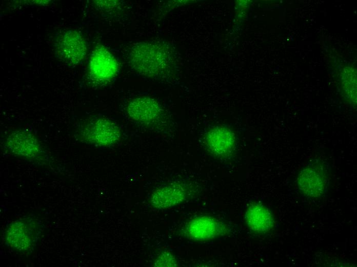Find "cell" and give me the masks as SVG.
Masks as SVG:
<instances>
[{"label": "cell", "mask_w": 357, "mask_h": 267, "mask_svg": "<svg viewBox=\"0 0 357 267\" xmlns=\"http://www.w3.org/2000/svg\"><path fill=\"white\" fill-rule=\"evenodd\" d=\"M227 231L226 226L214 218L202 216L190 220L185 228V233L191 239L209 240L223 236Z\"/></svg>", "instance_id": "ba28073f"}, {"label": "cell", "mask_w": 357, "mask_h": 267, "mask_svg": "<svg viewBox=\"0 0 357 267\" xmlns=\"http://www.w3.org/2000/svg\"><path fill=\"white\" fill-rule=\"evenodd\" d=\"M118 63L115 56L103 46H98L92 51L88 63L87 79L95 87L105 86L117 76Z\"/></svg>", "instance_id": "277c9868"}, {"label": "cell", "mask_w": 357, "mask_h": 267, "mask_svg": "<svg viewBox=\"0 0 357 267\" xmlns=\"http://www.w3.org/2000/svg\"><path fill=\"white\" fill-rule=\"evenodd\" d=\"M76 129L81 141L101 147L115 145L119 141L121 136L117 124L105 117H89L81 121Z\"/></svg>", "instance_id": "7a4b0ae2"}, {"label": "cell", "mask_w": 357, "mask_h": 267, "mask_svg": "<svg viewBox=\"0 0 357 267\" xmlns=\"http://www.w3.org/2000/svg\"><path fill=\"white\" fill-rule=\"evenodd\" d=\"M329 174V167L326 163L314 160L300 171L297 179L298 187L301 194L307 197H321L328 187Z\"/></svg>", "instance_id": "3957f363"}, {"label": "cell", "mask_w": 357, "mask_h": 267, "mask_svg": "<svg viewBox=\"0 0 357 267\" xmlns=\"http://www.w3.org/2000/svg\"><path fill=\"white\" fill-rule=\"evenodd\" d=\"M37 223L31 219L17 220L9 224L5 234L6 242L19 252L30 249L37 240Z\"/></svg>", "instance_id": "5b68a950"}, {"label": "cell", "mask_w": 357, "mask_h": 267, "mask_svg": "<svg viewBox=\"0 0 357 267\" xmlns=\"http://www.w3.org/2000/svg\"><path fill=\"white\" fill-rule=\"evenodd\" d=\"M245 219L249 228L257 233L269 232L274 225L271 212L267 206L260 203L250 204L245 212Z\"/></svg>", "instance_id": "8fae6325"}, {"label": "cell", "mask_w": 357, "mask_h": 267, "mask_svg": "<svg viewBox=\"0 0 357 267\" xmlns=\"http://www.w3.org/2000/svg\"><path fill=\"white\" fill-rule=\"evenodd\" d=\"M56 54L64 63L72 66L80 64L87 52L86 42L77 31H65L57 38L55 43Z\"/></svg>", "instance_id": "8992f818"}, {"label": "cell", "mask_w": 357, "mask_h": 267, "mask_svg": "<svg viewBox=\"0 0 357 267\" xmlns=\"http://www.w3.org/2000/svg\"><path fill=\"white\" fill-rule=\"evenodd\" d=\"M127 112L133 121L150 124L158 121L162 117L164 110L159 102L147 96L132 99L129 102Z\"/></svg>", "instance_id": "52a82bcc"}, {"label": "cell", "mask_w": 357, "mask_h": 267, "mask_svg": "<svg viewBox=\"0 0 357 267\" xmlns=\"http://www.w3.org/2000/svg\"><path fill=\"white\" fill-rule=\"evenodd\" d=\"M7 146L12 152L27 158H34L41 151V146L37 139L25 130H15L7 138Z\"/></svg>", "instance_id": "30bf717a"}, {"label": "cell", "mask_w": 357, "mask_h": 267, "mask_svg": "<svg viewBox=\"0 0 357 267\" xmlns=\"http://www.w3.org/2000/svg\"><path fill=\"white\" fill-rule=\"evenodd\" d=\"M186 197L184 187L177 184H171L161 187L152 195V202L158 208H168L181 203Z\"/></svg>", "instance_id": "7c38bea8"}, {"label": "cell", "mask_w": 357, "mask_h": 267, "mask_svg": "<svg viewBox=\"0 0 357 267\" xmlns=\"http://www.w3.org/2000/svg\"><path fill=\"white\" fill-rule=\"evenodd\" d=\"M205 143L211 154L219 157L226 158L234 149V135L226 127L217 126L206 134Z\"/></svg>", "instance_id": "9c48e42d"}, {"label": "cell", "mask_w": 357, "mask_h": 267, "mask_svg": "<svg viewBox=\"0 0 357 267\" xmlns=\"http://www.w3.org/2000/svg\"><path fill=\"white\" fill-rule=\"evenodd\" d=\"M169 47L162 42L144 41L134 44L127 53L130 68L137 74L159 79L173 66V58Z\"/></svg>", "instance_id": "6da1fadb"}]
</instances>
